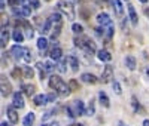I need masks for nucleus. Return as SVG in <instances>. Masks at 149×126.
<instances>
[{
    "mask_svg": "<svg viewBox=\"0 0 149 126\" xmlns=\"http://www.w3.org/2000/svg\"><path fill=\"white\" fill-rule=\"evenodd\" d=\"M57 95H58V94H57V92H54V91H52L51 94H48V95H46V96H48V103H54L55 98H57Z\"/></svg>",
    "mask_w": 149,
    "mask_h": 126,
    "instance_id": "obj_40",
    "label": "nucleus"
},
{
    "mask_svg": "<svg viewBox=\"0 0 149 126\" xmlns=\"http://www.w3.org/2000/svg\"><path fill=\"white\" fill-rule=\"evenodd\" d=\"M49 56H51L54 61H60V59H63V50H61V48L55 46V48H52V50H51V54H49Z\"/></svg>",
    "mask_w": 149,
    "mask_h": 126,
    "instance_id": "obj_17",
    "label": "nucleus"
},
{
    "mask_svg": "<svg viewBox=\"0 0 149 126\" xmlns=\"http://www.w3.org/2000/svg\"><path fill=\"white\" fill-rule=\"evenodd\" d=\"M112 79H113V67L107 64V65L104 67L103 73H102V77H100V80H102V83H109Z\"/></svg>",
    "mask_w": 149,
    "mask_h": 126,
    "instance_id": "obj_4",
    "label": "nucleus"
},
{
    "mask_svg": "<svg viewBox=\"0 0 149 126\" xmlns=\"http://www.w3.org/2000/svg\"><path fill=\"white\" fill-rule=\"evenodd\" d=\"M136 65H137V64H136V58L133 55H127L125 56V67L133 71V70H136Z\"/></svg>",
    "mask_w": 149,
    "mask_h": 126,
    "instance_id": "obj_20",
    "label": "nucleus"
},
{
    "mask_svg": "<svg viewBox=\"0 0 149 126\" xmlns=\"http://www.w3.org/2000/svg\"><path fill=\"white\" fill-rule=\"evenodd\" d=\"M97 58L100 59V61L109 62V61L112 59V55H110V52H109V50H106V49H100V50L97 52Z\"/></svg>",
    "mask_w": 149,
    "mask_h": 126,
    "instance_id": "obj_16",
    "label": "nucleus"
},
{
    "mask_svg": "<svg viewBox=\"0 0 149 126\" xmlns=\"http://www.w3.org/2000/svg\"><path fill=\"white\" fill-rule=\"evenodd\" d=\"M12 39H14L17 43H21V42L24 40V34H22V31L17 28L14 33H12Z\"/></svg>",
    "mask_w": 149,
    "mask_h": 126,
    "instance_id": "obj_26",
    "label": "nucleus"
},
{
    "mask_svg": "<svg viewBox=\"0 0 149 126\" xmlns=\"http://www.w3.org/2000/svg\"><path fill=\"white\" fill-rule=\"evenodd\" d=\"M9 42V33L6 28H2V34H0V43H2V48H5Z\"/></svg>",
    "mask_w": 149,
    "mask_h": 126,
    "instance_id": "obj_24",
    "label": "nucleus"
},
{
    "mask_svg": "<svg viewBox=\"0 0 149 126\" xmlns=\"http://www.w3.org/2000/svg\"><path fill=\"white\" fill-rule=\"evenodd\" d=\"M0 87H2V96L6 98L10 95V91H12V86L9 83V80L5 77V76H2V80H0Z\"/></svg>",
    "mask_w": 149,
    "mask_h": 126,
    "instance_id": "obj_5",
    "label": "nucleus"
},
{
    "mask_svg": "<svg viewBox=\"0 0 149 126\" xmlns=\"http://www.w3.org/2000/svg\"><path fill=\"white\" fill-rule=\"evenodd\" d=\"M21 91H22V94H26L27 96H33L34 91H36V86L33 83H22L21 85Z\"/></svg>",
    "mask_w": 149,
    "mask_h": 126,
    "instance_id": "obj_12",
    "label": "nucleus"
},
{
    "mask_svg": "<svg viewBox=\"0 0 149 126\" xmlns=\"http://www.w3.org/2000/svg\"><path fill=\"white\" fill-rule=\"evenodd\" d=\"M119 126H128V125H124L122 122H119Z\"/></svg>",
    "mask_w": 149,
    "mask_h": 126,
    "instance_id": "obj_47",
    "label": "nucleus"
},
{
    "mask_svg": "<svg viewBox=\"0 0 149 126\" xmlns=\"http://www.w3.org/2000/svg\"><path fill=\"white\" fill-rule=\"evenodd\" d=\"M0 126H9V125H8L6 122H2V125H0Z\"/></svg>",
    "mask_w": 149,
    "mask_h": 126,
    "instance_id": "obj_46",
    "label": "nucleus"
},
{
    "mask_svg": "<svg viewBox=\"0 0 149 126\" xmlns=\"http://www.w3.org/2000/svg\"><path fill=\"white\" fill-rule=\"evenodd\" d=\"M22 73H24V77L26 79H31L33 76H34V70L31 68V67H22Z\"/></svg>",
    "mask_w": 149,
    "mask_h": 126,
    "instance_id": "obj_28",
    "label": "nucleus"
},
{
    "mask_svg": "<svg viewBox=\"0 0 149 126\" xmlns=\"http://www.w3.org/2000/svg\"><path fill=\"white\" fill-rule=\"evenodd\" d=\"M27 52V49L26 48H22L21 45H15V46H12L10 48V55L14 59H24V55H26Z\"/></svg>",
    "mask_w": 149,
    "mask_h": 126,
    "instance_id": "obj_3",
    "label": "nucleus"
},
{
    "mask_svg": "<svg viewBox=\"0 0 149 126\" xmlns=\"http://www.w3.org/2000/svg\"><path fill=\"white\" fill-rule=\"evenodd\" d=\"M140 2H142V3H146V2H148V0H140Z\"/></svg>",
    "mask_w": 149,
    "mask_h": 126,
    "instance_id": "obj_48",
    "label": "nucleus"
},
{
    "mask_svg": "<svg viewBox=\"0 0 149 126\" xmlns=\"http://www.w3.org/2000/svg\"><path fill=\"white\" fill-rule=\"evenodd\" d=\"M34 120H36V114L30 111V113L26 114V117L22 119V126H33Z\"/></svg>",
    "mask_w": 149,
    "mask_h": 126,
    "instance_id": "obj_18",
    "label": "nucleus"
},
{
    "mask_svg": "<svg viewBox=\"0 0 149 126\" xmlns=\"http://www.w3.org/2000/svg\"><path fill=\"white\" fill-rule=\"evenodd\" d=\"M143 126H149V119H145L143 120Z\"/></svg>",
    "mask_w": 149,
    "mask_h": 126,
    "instance_id": "obj_44",
    "label": "nucleus"
},
{
    "mask_svg": "<svg viewBox=\"0 0 149 126\" xmlns=\"http://www.w3.org/2000/svg\"><path fill=\"white\" fill-rule=\"evenodd\" d=\"M69 87H70L72 92H73V91H79V83L74 80V79H72V80L69 82Z\"/></svg>",
    "mask_w": 149,
    "mask_h": 126,
    "instance_id": "obj_33",
    "label": "nucleus"
},
{
    "mask_svg": "<svg viewBox=\"0 0 149 126\" xmlns=\"http://www.w3.org/2000/svg\"><path fill=\"white\" fill-rule=\"evenodd\" d=\"M40 126H46V125H40Z\"/></svg>",
    "mask_w": 149,
    "mask_h": 126,
    "instance_id": "obj_51",
    "label": "nucleus"
},
{
    "mask_svg": "<svg viewBox=\"0 0 149 126\" xmlns=\"http://www.w3.org/2000/svg\"><path fill=\"white\" fill-rule=\"evenodd\" d=\"M113 9H115V14L118 15V17H122V14H124V6H122V3H121V0H113Z\"/></svg>",
    "mask_w": 149,
    "mask_h": 126,
    "instance_id": "obj_23",
    "label": "nucleus"
},
{
    "mask_svg": "<svg viewBox=\"0 0 149 126\" xmlns=\"http://www.w3.org/2000/svg\"><path fill=\"white\" fill-rule=\"evenodd\" d=\"M106 34H107V37H112V36H113V27H112V25H109V27H107Z\"/></svg>",
    "mask_w": 149,
    "mask_h": 126,
    "instance_id": "obj_43",
    "label": "nucleus"
},
{
    "mask_svg": "<svg viewBox=\"0 0 149 126\" xmlns=\"http://www.w3.org/2000/svg\"><path fill=\"white\" fill-rule=\"evenodd\" d=\"M57 6L63 10V12H66V14L70 17V18H73V6L69 3V2H64V0H61V2H58L57 3Z\"/></svg>",
    "mask_w": 149,
    "mask_h": 126,
    "instance_id": "obj_10",
    "label": "nucleus"
},
{
    "mask_svg": "<svg viewBox=\"0 0 149 126\" xmlns=\"http://www.w3.org/2000/svg\"><path fill=\"white\" fill-rule=\"evenodd\" d=\"M127 9H128L130 21L136 25V24H137V21H139V18H137V12H136V9H134V6H133V5H128V6H127Z\"/></svg>",
    "mask_w": 149,
    "mask_h": 126,
    "instance_id": "obj_19",
    "label": "nucleus"
},
{
    "mask_svg": "<svg viewBox=\"0 0 149 126\" xmlns=\"http://www.w3.org/2000/svg\"><path fill=\"white\" fill-rule=\"evenodd\" d=\"M78 126H85V125H82V123H78Z\"/></svg>",
    "mask_w": 149,
    "mask_h": 126,
    "instance_id": "obj_50",
    "label": "nucleus"
},
{
    "mask_svg": "<svg viewBox=\"0 0 149 126\" xmlns=\"http://www.w3.org/2000/svg\"><path fill=\"white\" fill-rule=\"evenodd\" d=\"M73 110H74V114H76V116H86L85 105H84V103L81 99L73 101Z\"/></svg>",
    "mask_w": 149,
    "mask_h": 126,
    "instance_id": "obj_8",
    "label": "nucleus"
},
{
    "mask_svg": "<svg viewBox=\"0 0 149 126\" xmlns=\"http://www.w3.org/2000/svg\"><path fill=\"white\" fill-rule=\"evenodd\" d=\"M57 70H58L60 73H64V71H66V59H60L58 65H57Z\"/></svg>",
    "mask_w": 149,
    "mask_h": 126,
    "instance_id": "obj_35",
    "label": "nucleus"
},
{
    "mask_svg": "<svg viewBox=\"0 0 149 126\" xmlns=\"http://www.w3.org/2000/svg\"><path fill=\"white\" fill-rule=\"evenodd\" d=\"M21 74H22V73H21V70H19L18 67H15L14 70H12V77H14V79H19Z\"/></svg>",
    "mask_w": 149,
    "mask_h": 126,
    "instance_id": "obj_39",
    "label": "nucleus"
},
{
    "mask_svg": "<svg viewBox=\"0 0 149 126\" xmlns=\"http://www.w3.org/2000/svg\"><path fill=\"white\" fill-rule=\"evenodd\" d=\"M84 49H85V52H86V54H90V55L98 52V50L95 49V43L90 39V37H86V42H85V48H84Z\"/></svg>",
    "mask_w": 149,
    "mask_h": 126,
    "instance_id": "obj_13",
    "label": "nucleus"
},
{
    "mask_svg": "<svg viewBox=\"0 0 149 126\" xmlns=\"http://www.w3.org/2000/svg\"><path fill=\"white\" fill-rule=\"evenodd\" d=\"M66 111H67L69 117H74V116H76V114H74V110H73V107H67V108H66Z\"/></svg>",
    "mask_w": 149,
    "mask_h": 126,
    "instance_id": "obj_42",
    "label": "nucleus"
},
{
    "mask_svg": "<svg viewBox=\"0 0 149 126\" xmlns=\"http://www.w3.org/2000/svg\"><path fill=\"white\" fill-rule=\"evenodd\" d=\"M112 86H113V91H115L116 95H121L122 94V87H121L119 82H113V83H112Z\"/></svg>",
    "mask_w": 149,
    "mask_h": 126,
    "instance_id": "obj_38",
    "label": "nucleus"
},
{
    "mask_svg": "<svg viewBox=\"0 0 149 126\" xmlns=\"http://www.w3.org/2000/svg\"><path fill=\"white\" fill-rule=\"evenodd\" d=\"M12 104H14V107L18 108V110L24 108L26 104H24V98H22L21 92H14V95H12Z\"/></svg>",
    "mask_w": 149,
    "mask_h": 126,
    "instance_id": "obj_7",
    "label": "nucleus"
},
{
    "mask_svg": "<svg viewBox=\"0 0 149 126\" xmlns=\"http://www.w3.org/2000/svg\"><path fill=\"white\" fill-rule=\"evenodd\" d=\"M98 101H100V103H102V105L103 107H106V108H109L110 107V101H109V96L104 94V92H98Z\"/></svg>",
    "mask_w": 149,
    "mask_h": 126,
    "instance_id": "obj_22",
    "label": "nucleus"
},
{
    "mask_svg": "<svg viewBox=\"0 0 149 126\" xmlns=\"http://www.w3.org/2000/svg\"><path fill=\"white\" fill-rule=\"evenodd\" d=\"M49 126H61V125H60L58 122H52V123H51V125H49Z\"/></svg>",
    "mask_w": 149,
    "mask_h": 126,
    "instance_id": "obj_45",
    "label": "nucleus"
},
{
    "mask_svg": "<svg viewBox=\"0 0 149 126\" xmlns=\"http://www.w3.org/2000/svg\"><path fill=\"white\" fill-rule=\"evenodd\" d=\"M6 113H8V117H9V122L12 123V125H17L18 123V111H17V108L14 107V105H10V107H8L6 108Z\"/></svg>",
    "mask_w": 149,
    "mask_h": 126,
    "instance_id": "obj_9",
    "label": "nucleus"
},
{
    "mask_svg": "<svg viewBox=\"0 0 149 126\" xmlns=\"http://www.w3.org/2000/svg\"><path fill=\"white\" fill-rule=\"evenodd\" d=\"M86 116H94V99L90 101V105L86 108Z\"/></svg>",
    "mask_w": 149,
    "mask_h": 126,
    "instance_id": "obj_37",
    "label": "nucleus"
},
{
    "mask_svg": "<svg viewBox=\"0 0 149 126\" xmlns=\"http://www.w3.org/2000/svg\"><path fill=\"white\" fill-rule=\"evenodd\" d=\"M85 42H86V37H74V40H73L74 46H78L81 49L85 48Z\"/></svg>",
    "mask_w": 149,
    "mask_h": 126,
    "instance_id": "obj_27",
    "label": "nucleus"
},
{
    "mask_svg": "<svg viewBox=\"0 0 149 126\" xmlns=\"http://www.w3.org/2000/svg\"><path fill=\"white\" fill-rule=\"evenodd\" d=\"M24 61H26L27 64H29V62L31 61V52H30V49H27V52H26V55H24Z\"/></svg>",
    "mask_w": 149,
    "mask_h": 126,
    "instance_id": "obj_41",
    "label": "nucleus"
},
{
    "mask_svg": "<svg viewBox=\"0 0 149 126\" xmlns=\"http://www.w3.org/2000/svg\"><path fill=\"white\" fill-rule=\"evenodd\" d=\"M72 30H73V33H76V34H82V31H84V27L81 24H72Z\"/></svg>",
    "mask_w": 149,
    "mask_h": 126,
    "instance_id": "obj_32",
    "label": "nucleus"
},
{
    "mask_svg": "<svg viewBox=\"0 0 149 126\" xmlns=\"http://www.w3.org/2000/svg\"><path fill=\"white\" fill-rule=\"evenodd\" d=\"M49 87H51L54 92H57L58 95H61V96H67L72 92L69 85H66L64 80L61 79L60 76H54V74L49 77Z\"/></svg>",
    "mask_w": 149,
    "mask_h": 126,
    "instance_id": "obj_1",
    "label": "nucleus"
},
{
    "mask_svg": "<svg viewBox=\"0 0 149 126\" xmlns=\"http://www.w3.org/2000/svg\"><path fill=\"white\" fill-rule=\"evenodd\" d=\"M131 104H133V108H134L136 113L140 110V104H139V101H137V98H136V96H131Z\"/></svg>",
    "mask_w": 149,
    "mask_h": 126,
    "instance_id": "obj_34",
    "label": "nucleus"
},
{
    "mask_svg": "<svg viewBox=\"0 0 149 126\" xmlns=\"http://www.w3.org/2000/svg\"><path fill=\"white\" fill-rule=\"evenodd\" d=\"M27 3L33 9H39L40 8V2H39V0H27Z\"/></svg>",
    "mask_w": 149,
    "mask_h": 126,
    "instance_id": "obj_36",
    "label": "nucleus"
},
{
    "mask_svg": "<svg viewBox=\"0 0 149 126\" xmlns=\"http://www.w3.org/2000/svg\"><path fill=\"white\" fill-rule=\"evenodd\" d=\"M51 19H52V24H54V30H52V40L57 39V37L60 36L61 33V27H63V17H61V14H58V12H55V14L51 15Z\"/></svg>",
    "mask_w": 149,
    "mask_h": 126,
    "instance_id": "obj_2",
    "label": "nucleus"
},
{
    "mask_svg": "<svg viewBox=\"0 0 149 126\" xmlns=\"http://www.w3.org/2000/svg\"><path fill=\"white\" fill-rule=\"evenodd\" d=\"M67 61H69V65H70V68H72L73 71H78V70H79V61H78L76 56L70 55V56H67Z\"/></svg>",
    "mask_w": 149,
    "mask_h": 126,
    "instance_id": "obj_21",
    "label": "nucleus"
},
{
    "mask_svg": "<svg viewBox=\"0 0 149 126\" xmlns=\"http://www.w3.org/2000/svg\"><path fill=\"white\" fill-rule=\"evenodd\" d=\"M51 27H52V19L49 18V19H46L45 21V24H43V27H42V34H48V33H51L52 30H51Z\"/></svg>",
    "mask_w": 149,
    "mask_h": 126,
    "instance_id": "obj_25",
    "label": "nucleus"
},
{
    "mask_svg": "<svg viewBox=\"0 0 149 126\" xmlns=\"http://www.w3.org/2000/svg\"><path fill=\"white\" fill-rule=\"evenodd\" d=\"M81 80H82L84 83H90V85L97 83V77H95L94 74H91V73H84V74H81Z\"/></svg>",
    "mask_w": 149,
    "mask_h": 126,
    "instance_id": "obj_15",
    "label": "nucleus"
},
{
    "mask_svg": "<svg viewBox=\"0 0 149 126\" xmlns=\"http://www.w3.org/2000/svg\"><path fill=\"white\" fill-rule=\"evenodd\" d=\"M103 2H113V0H103Z\"/></svg>",
    "mask_w": 149,
    "mask_h": 126,
    "instance_id": "obj_49",
    "label": "nucleus"
},
{
    "mask_svg": "<svg viewBox=\"0 0 149 126\" xmlns=\"http://www.w3.org/2000/svg\"><path fill=\"white\" fill-rule=\"evenodd\" d=\"M14 12H15V15H19V17H30L31 15V8L30 6H27V5H19V6H17L15 9H14Z\"/></svg>",
    "mask_w": 149,
    "mask_h": 126,
    "instance_id": "obj_6",
    "label": "nucleus"
},
{
    "mask_svg": "<svg viewBox=\"0 0 149 126\" xmlns=\"http://www.w3.org/2000/svg\"><path fill=\"white\" fill-rule=\"evenodd\" d=\"M37 48H39L40 50H45L48 48V40L45 39V37H40V39L37 40Z\"/></svg>",
    "mask_w": 149,
    "mask_h": 126,
    "instance_id": "obj_31",
    "label": "nucleus"
},
{
    "mask_svg": "<svg viewBox=\"0 0 149 126\" xmlns=\"http://www.w3.org/2000/svg\"><path fill=\"white\" fill-rule=\"evenodd\" d=\"M45 64V70H46V73H52L55 68H57V65L54 64L52 61H46V62H43Z\"/></svg>",
    "mask_w": 149,
    "mask_h": 126,
    "instance_id": "obj_30",
    "label": "nucleus"
},
{
    "mask_svg": "<svg viewBox=\"0 0 149 126\" xmlns=\"http://www.w3.org/2000/svg\"><path fill=\"white\" fill-rule=\"evenodd\" d=\"M33 103L37 105V107H42V105H46L48 104V96L43 95V94H39L33 98Z\"/></svg>",
    "mask_w": 149,
    "mask_h": 126,
    "instance_id": "obj_14",
    "label": "nucleus"
},
{
    "mask_svg": "<svg viewBox=\"0 0 149 126\" xmlns=\"http://www.w3.org/2000/svg\"><path fill=\"white\" fill-rule=\"evenodd\" d=\"M36 68L39 70V77H40V80H43V79H45V74H46L45 64H42V62H37V64H36Z\"/></svg>",
    "mask_w": 149,
    "mask_h": 126,
    "instance_id": "obj_29",
    "label": "nucleus"
},
{
    "mask_svg": "<svg viewBox=\"0 0 149 126\" xmlns=\"http://www.w3.org/2000/svg\"><path fill=\"white\" fill-rule=\"evenodd\" d=\"M97 22L102 25V27H109V25H112V19L107 14H104V12H102V14L97 15Z\"/></svg>",
    "mask_w": 149,
    "mask_h": 126,
    "instance_id": "obj_11",
    "label": "nucleus"
}]
</instances>
